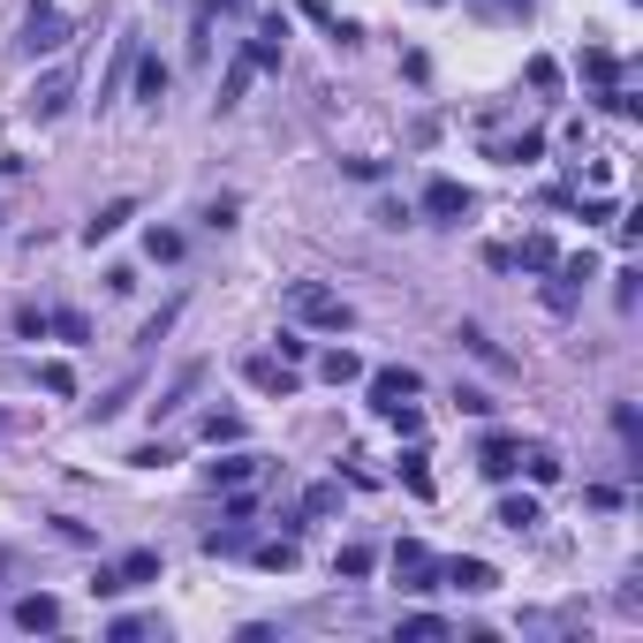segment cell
Segmentation results:
<instances>
[{"instance_id":"6da1fadb","label":"cell","mask_w":643,"mask_h":643,"mask_svg":"<svg viewBox=\"0 0 643 643\" xmlns=\"http://www.w3.org/2000/svg\"><path fill=\"white\" fill-rule=\"evenodd\" d=\"M288 311L304 325H325V333H348L356 311H348V296H333L325 281H288Z\"/></svg>"},{"instance_id":"7a4b0ae2","label":"cell","mask_w":643,"mask_h":643,"mask_svg":"<svg viewBox=\"0 0 643 643\" xmlns=\"http://www.w3.org/2000/svg\"><path fill=\"white\" fill-rule=\"evenodd\" d=\"M69 99H76V61H53V69L23 91V114H30V122H61Z\"/></svg>"},{"instance_id":"3957f363","label":"cell","mask_w":643,"mask_h":643,"mask_svg":"<svg viewBox=\"0 0 643 643\" xmlns=\"http://www.w3.org/2000/svg\"><path fill=\"white\" fill-rule=\"evenodd\" d=\"M363 394H371V409L386 417L394 401H417V394H424V371H417V363H379V371H363Z\"/></svg>"},{"instance_id":"277c9868","label":"cell","mask_w":643,"mask_h":643,"mask_svg":"<svg viewBox=\"0 0 643 643\" xmlns=\"http://www.w3.org/2000/svg\"><path fill=\"white\" fill-rule=\"evenodd\" d=\"M69 46V15L53 8V0H30V15H23V53L38 61V53H61Z\"/></svg>"},{"instance_id":"5b68a950","label":"cell","mask_w":643,"mask_h":643,"mask_svg":"<svg viewBox=\"0 0 643 643\" xmlns=\"http://www.w3.org/2000/svg\"><path fill=\"white\" fill-rule=\"evenodd\" d=\"M417 212H424V220H470V212H478V197H470L455 174H432V182H424V197H417Z\"/></svg>"},{"instance_id":"8992f818","label":"cell","mask_w":643,"mask_h":643,"mask_svg":"<svg viewBox=\"0 0 643 643\" xmlns=\"http://www.w3.org/2000/svg\"><path fill=\"white\" fill-rule=\"evenodd\" d=\"M440 583H455V591L484 598V591H499V568H492V560H478V553H455V560H440Z\"/></svg>"},{"instance_id":"52a82bcc","label":"cell","mask_w":643,"mask_h":643,"mask_svg":"<svg viewBox=\"0 0 643 643\" xmlns=\"http://www.w3.org/2000/svg\"><path fill=\"white\" fill-rule=\"evenodd\" d=\"M8 621H15L23 636H53V629H61V598H53V591H30V598L8 606Z\"/></svg>"},{"instance_id":"ba28073f","label":"cell","mask_w":643,"mask_h":643,"mask_svg":"<svg viewBox=\"0 0 643 643\" xmlns=\"http://www.w3.org/2000/svg\"><path fill=\"white\" fill-rule=\"evenodd\" d=\"M137 53H145V30H122V46H114V69L99 76V107H114V99H122V84H129Z\"/></svg>"},{"instance_id":"9c48e42d","label":"cell","mask_w":643,"mask_h":643,"mask_svg":"<svg viewBox=\"0 0 643 643\" xmlns=\"http://www.w3.org/2000/svg\"><path fill=\"white\" fill-rule=\"evenodd\" d=\"M243 379L258 386V394H296V363H281V356H243Z\"/></svg>"},{"instance_id":"30bf717a","label":"cell","mask_w":643,"mask_h":643,"mask_svg":"<svg viewBox=\"0 0 643 643\" xmlns=\"http://www.w3.org/2000/svg\"><path fill=\"white\" fill-rule=\"evenodd\" d=\"M129 220H137V197H114V205H99V212L84 220V243L99 250V243H114V235H122Z\"/></svg>"},{"instance_id":"8fae6325","label":"cell","mask_w":643,"mask_h":643,"mask_svg":"<svg viewBox=\"0 0 643 643\" xmlns=\"http://www.w3.org/2000/svg\"><path fill=\"white\" fill-rule=\"evenodd\" d=\"M205 371H212V363H205V356H189V363H182V371L166 379V394L152 401V417H174V409H182V401H189V394L205 386Z\"/></svg>"},{"instance_id":"7c38bea8","label":"cell","mask_w":643,"mask_h":643,"mask_svg":"<svg viewBox=\"0 0 643 643\" xmlns=\"http://www.w3.org/2000/svg\"><path fill=\"white\" fill-rule=\"evenodd\" d=\"M258 478H265V455H250V447H235V455H220V462H212V484H220V492L258 484Z\"/></svg>"},{"instance_id":"4fadbf2b","label":"cell","mask_w":643,"mask_h":643,"mask_svg":"<svg viewBox=\"0 0 643 643\" xmlns=\"http://www.w3.org/2000/svg\"><path fill=\"white\" fill-rule=\"evenodd\" d=\"M137 386H145V371H129V379H114V386H107V394H99V401L84 409V424H114V417H122V409L137 401Z\"/></svg>"},{"instance_id":"5bb4252c","label":"cell","mask_w":643,"mask_h":643,"mask_svg":"<svg viewBox=\"0 0 643 643\" xmlns=\"http://www.w3.org/2000/svg\"><path fill=\"white\" fill-rule=\"evenodd\" d=\"M492 522L522 537V530H537V522H545V507H537L530 492H499V507H492Z\"/></svg>"},{"instance_id":"9a60e30c","label":"cell","mask_w":643,"mask_h":643,"mask_svg":"<svg viewBox=\"0 0 643 643\" xmlns=\"http://www.w3.org/2000/svg\"><path fill=\"white\" fill-rule=\"evenodd\" d=\"M129 84H137V99H145V107H160V99H166V84H174V69H166L160 53H137Z\"/></svg>"},{"instance_id":"2e32d148","label":"cell","mask_w":643,"mask_h":643,"mask_svg":"<svg viewBox=\"0 0 643 643\" xmlns=\"http://www.w3.org/2000/svg\"><path fill=\"white\" fill-rule=\"evenodd\" d=\"M515 455H522V447H515L507 432H484V447H478V470H484L492 484H507V478H515Z\"/></svg>"},{"instance_id":"e0dca14e","label":"cell","mask_w":643,"mask_h":643,"mask_svg":"<svg viewBox=\"0 0 643 643\" xmlns=\"http://www.w3.org/2000/svg\"><path fill=\"white\" fill-rule=\"evenodd\" d=\"M114 576H122V591H145V583H160V545H137V553H122V560H114Z\"/></svg>"},{"instance_id":"ac0fdd59","label":"cell","mask_w":643,"mask_h":643,"mask_svg":"<svg viewBox=\"0 0 643 643\" xmlns=\"http://www.w3.org/2000/svg\"><path fill=\"white\" fill-rule=\"evenodd\" d=\"M363 371H371V363H363L356 348H325V356H319V379H325V386H356Z\"/></svg>"},{"instance_id":"d6986e66","label":"cell","mask_w":643,"mask_h":643,"mask_svg":"<svg viewBox=\"0 0 643 643\" xmlns=\"http://www.w3.org/2000/svg\"><path fill=\"white\" fill-rule=\"evenodd\" d=\"M182 304H189V296H166L160 311H152V319L137 325V348H160L166 333H174V325H182Z\"/></svg>"},{"instance_id":"ffe728a7","label":"cell","mask_w":643,"mask_h":643,"mask_svg":"<svg viewBox=\"0 0 643 643\" xmlns=\"http://www.w3.org/2000/svg\"><path fill=\"white\" fill-rule=\"evenodd\" d=\"M492 160H499V166H530V160H545V129H522V137L492 145Z\"/></svg>"},{"instance_id":"44dd1931","label":"cell","mask_w":643,"mask_h":643,"mask_svg":"<svg viewBox=\"0 0 643 643\" xmlns=\"http://www.w3.org/2000/svg\"><path fill=\"white\" fill-rule=\"evenodd\" d=\"M515 265H530V273H553V265H560V243H553V235H522Z\"/></svg>"},{"instance_id":"7402d4cb","label":"cell","mask_w":643,"mask_h":643,"mask_svg":"<svg viewBox=\"0 0 643 643\" xmlns=\"http://www.w3.org/2000/svg\"><path fill=\"white\" fill-rule=\"evenodd\" d=\"M205 440H212V447H243V440H250V424H243L235 409H212V417H205Z\"/></svg>"},{"instance_id":"603a6c76","label":"cell","mask_w":643,"mask_h":643,"mask_svg":"<svg viewBox=\"0 0 643 643\" xmlns=\"http://www.w3.org/2000/svg\"><path fill=\"white\" fill-rule=\"evenodd\" d=\"M250 560H258L265 576H288V568H296V537H265V545H250Z\"/></svg>"},{"instance_id":"cb8c5ba5","label":"cell","mask_w":643,"mask_h":643,"mask_svg":"<svg viewBox=\"0 0 643 643\" xmlns=\"http://www.w3.org/2000/svg\"><path fill=\"white\" fill-rule=\"evenodd\" d=\"M371 568H379V553H371V545H341V553H333V576H341V583H363Z\"/></svg>"},{"instance_id":"d4e9b609","label":"cell","mask_w":643,"mask_h":643,"mask_svg":"<svg viewBox=\"0 0 643 643\" xmlns=\"http://www.w3.org/2000/svg\"><path fill=\"white\" fill-rule=\"evenodd\" d=\"M250 76H258V61H250V53H235V69H227V84H220V114H227V107H243Z\"/></svg>"},{"instance_id":"484cf974","label":"cell","mask_w":643,"mask_h":643,"mask_svg":"<svg viewBox=\"0 0 643 643\" xmlns=\"http://www.w3.org/2000/svg\"><path fill=\"white\" fill-rule=\"evenodd\" d=\"M553 273H560V288H583V281H598V250H568Z\"/></svg>"},{"instance_id":"4316f807","label":"cell","mask_w":643,"mask_h":643,"mask_svg":"<svg viewBox=\"0 0 643 643\" xmlns=\"http://www.w3.org/2000/svg\"><path fill=\"white\" fill-rule=\"evenodd\" d=\"M401 484L417 492V499H432V462H424V447L409 440V455H401Z\"/></svg>"},{"instance_id":"83f0119b","label":"cell","mask_w":643,"mask_h":643,"mask_svg":"<svg viewBox=\"0 0 643 643\" xmlns=\"http://www.w3.org/2000/svg\"><path fill=\"white\" fill-rule=\"evenodd\" d=\"M182 250H189V243H182V227H152V235H145V258H152V265H174Z\"/></svg>"},{"instance_id":"f1b7e54d","label":"cell","mask_w":643,"mask_h":643,"mask_svg":"<svg viewBox=\"0 0 643 643\" xmlns=\"http://www.w3.org/2000/svg\"><path fill=\"white\" fill-rule=\"evenodd\" d=\"M46 333H61L69 348H84V341H91V319H84V311H46Z\"/></svg>"},{"instance_id":"f546056e","label":"cell","mask_w":643,"mask_h":643,"mask_svg":"<svg viewBox=\"0 0 643 643\" xmlns=\"http://www.w3.org/2000/svg\"><path fill=\"white\" fill-rule=\"evenodd\" d=\"M107 636H114V643H137V636H160V614H122V621H107Z\"/></svg>"},{"instance_id":"4dcf8cb0","label":"cell","mask_w":643,"mask_h":643,"mask_svg":"<svg viewBox=\"0 0 643 643\" xmlns=\"http://www.w3.org/2000/svg\"><path fill=\"white\" fill-rule=\"evenodd\" d=\"M440 636H447L440 614H401V643H440Z\"/></svg>"},{"instance_id":"1f68e13d","label":"cell","mask_w":643,"mask_h":643,"mask_svg":"<svg viewBox=\"0 0 643 643\" xmlns=\"http://www.w3.org/2000/svg\"><path fill=\"white\" fill-rule=\"evenodd\" d=\"M583 76H591V84H621V61H614L606 46H591V53H583Z\"/></svg>"},{"instance_id":"d6a6232c","label":"cell","mask_w":643,"mask_h":643,"mask_svg":"<svg viewBox=\"0 0 643 643\" xmlns=\"http://www.w3.org/2000/svg\"><path fill=\"white\" fill-rule=\"evenodd\" d=\"M522 76H530L537 91H560V61H553V53H530V61H522Z\"/></svg>"},{"instance_id":"836d02e7","label":"cell","mask_w":643,"mask_h":643,"mask_svg":"<svg viewBox=\"0 0 643 643\" xmlns=\"http://www.w3.org/2000/svg\"><path fill=\"white\" fill-rule=\"evenodd\" d=\"M273 348H281V363H311V333H304V325H281Z\"/></svg>"},{"instance_id":"e575fe53","label":"cell","mask_w":643,"mask_h":643,"mask_svg":"<svg viewBox=\"0 0 643 643\" xmlns=\"http://www.w3.org/2000/svg\"><path fill=\"white\" fill-rule=\"evenodd\" d=\"M386 424H394L401 440H424V409H417V401H394V409H386Z\"/></svg>"},{"instance_id":"d590c367","label":"cell","mask_w":643,"mask_h":643,"mask_svg":"<svg viewBox=\"0 0 643 643\" xmlns=\"http://www.w3.org/2000/svg\"><path fill=\"white\" fill-rule=\"evenodd\" d=\"M522 462H530V478H537V484H560V478H568V470H560V455H553V447H530V455H522Z\"/></svg>"},{"instance_id":"8d00e7d4","label":"cell","mask_w":643,"mask_h":643,"mask_svg":"<svg viewBox=\"0 0 643 643\" xmlns=\"http://www.w3.org/2000/svg\"><path fill=\"white\" fill-rule=\"evenodd\" d=\"M462 348H470V356H484L492 371H507V348H492V341H484V325H462Z\"/></svg>"},{"instance_id":"74e56055","label":"cell","mask_w":643,"mask_h":643,"mask_svg":"<svg viewBox=\"0 0 643 643\" xmlns=\"http://www.w3.org/2000/svg\"><path fill=\"white\" fill-rule=\"evenodd\" d=\"M38 386H46V394H61V401H69V394H76V371H69V363H38Z\"/></svg>"},{"instance_id":"f35d334b","label":"cell","mask_w":643,"mask_h":643,"mask_svg":"<svg viewBox=\"0 0 643 643\" xmlns=\"http://www.w3.org/2000/svg\"><path fill=\"white\" fill-rule=\"evenodd\" d=\"M333 507H341V484H311V492H304V522H311V515H333Z\"/></svg>"},{"instance_id":"ab89813d","label":"cell","mask_w":643,"mask_h":643,"mask_svg":"<svg viewBox=\"0 0 643 643\" xmlns=\"http://www.w3.org/2000/svg\"><path fill=\"white\" fill-rule=\"evenodd\" d=\"M205 553L220 560V553H250V537L243 530H205Z\"/></svg>"},{"instance_id":"60d3db41","label":"cell","mask_w":643,"mask_h":643,"mask_svg":"<svg viewBox=\"0 0 643 643\" xmlns=\"http://www.w3.org/2000/svg\"><path fill=\"white\" fill-rule=\"evenodd\" d=\"M15 341H46V311H38V304L15 311Z\"/></svg>"},{"instance_id":"b9f144b4","label":"cell","mask_w":643,"mask_h":643,"mask_svg":"<svg viewBox=\"0 0 643 643\" xmlns=\"http://www.w3.org/2000/svg\"><path fill=\"white\" fill-rule=\"evenodd\" d=\"M409 220H417V205H401V197L379 205V227H409Z\"/></svg>"},{"instance_id":"7bdbcfd3","label":"cell","mask_w":643,"mask_h":643,"mask_svg":"<svg viewBox=\"0 0 643 643\" xmlns=\"http://www.w3.org/2000/svg\"><path fill=\"white\" fill-rule=\"evenodd\" d=\"M129 462H137V470H166V462H174V447H160V440H152V447H137Z\"/></svg>"},{"instance_id":"ee69618b","label":"cell","mask_w":643,"mask_h":643,"mask_svg":"<svg viewBox=\"0 0 643 643\" xmlns=\"http://www.w3.org/2000/svg\"><path fill=\"white\" fill-rule=\"evenodd\" d=\"M455 401H462L470 417H492V394H484V386H455Z\"/></svg>"},{"instance_id":"f6af8a7d","label":"cell","mask_w":643,"mask_h":643,"mask_svg":"<svg viewBox=\"0 0 643 643\" xmlns=\"http://www.w3.org/2000/svg\"><path fill=\"white\" fill-rule=\"evenodd\" d=\"M205 227H235V197H212L205 205Z\"/></svg>"},{"instance_id":"bcb514c9","label":"cell","mask_w":643,"mask_h":643,"mask_svg":"<svg viewBox=\"0 0 643 643\" xmlns=\"http://www.w3.org/2000/svg\"><path fill=\"white\" fill-rule=\"evenodd\" d=\"M296 8H304L311 23H325V30H333V8H325V0H296Z\"/></svg>"},{"instance_id":"7dc6e473","label":"cell","mask_w":643,"mask_h":643,"mask_svg":"<svg viewBox=\"0 0 643 643\" xmlns=\"http://www.w3.org/2000/svg\"><path fill=\"white\" fill-rule=\"evenodd\" d=\"M0 432H8V417H0Z\"/></svg>"},{"instance_id":"c3c4849f","label":"cell","mask_w":643,"mask_h":643,"mask_svg":"<svg viewBox=\"0 0 643 643\" xmlns=\"http://www.w3.org/2000/svg\"><path fill=\"white\" fill-rule=\"evenodd\" d=\"M432 8H447V0H432Z\"/></svg>"}]
</instances>
